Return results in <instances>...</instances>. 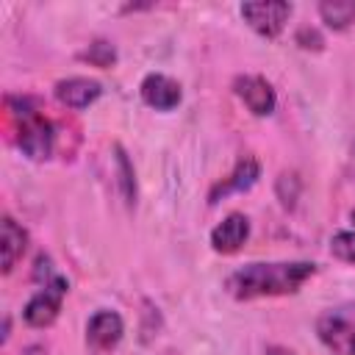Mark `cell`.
<instances>
[{"label":"cell","mask_w":355,"mask_h":355,"mask_svg":"<svg viewBox=\"0 0 355 355\" xmlns=\"http://www.w3.org/2000/svg\"><path fill=\"white\" fill-rule=\"evenodd\" d=\"M103 94V86L89 78H67L55 83V100L69 108H86Z\"/></svg>","instance_id":"8fae6325"},{"label":"cell","mask_w":355,"mask_h":355,"mask_svg":"<svg viewBox=\"0 0 355 355\" xmlns=\"http://www.w3.org/2000/svg\"><path fill=\"white\" fill-rule=\"evenodd\" d=\"M266 355H294L291 349H286V347H269L266 349Z\"/></svg>","instance_id":"ac0fdd59"},{"label":"cell","mask_w":355,"mask_h":355,"mask_svg":"<svg viewBox=\"0 0 355 355\" xmlns=\"http://www.w3.org/2000/svg\"><path fill=\"white\" fill-rule=\"evenodd\" d=\"M67 288H69V283L61 275H55L50 283H42V288L22 308L25 322L31 327H47V324H53L55 316H58V311H61V302L67 297Z\"/></svg>","instance_id":"3957f363"},{"label":"cell","mask_w":355,"mask_h":355,"mask_svg":"<svg viewBox=\"0 0 355 355\" xmlns=\"http://www.w3.org/2000/svg\"><path fill=\"white\" fill-rule=\"evenodd\" d=\"M241 17L247 19V25L255 33H261L266 39H275L286 28V22L291 17V3H283V0H275V3H244L241 6Z\"/></svg>","instance_id":"5b68a950"},{"label":"cell","mask_w":355,"mask_h":355,"mask_svg":"<svg viewBox=\"0 0 355 355\" xmlns=\"http://www.w3.org/2000/svg\"><path fill=\"white\" fill-rule=\"evenodd\" d=\"M352 222H355V211H352Z\"/></svg>","instance_id":"d6986e66"},{"label":"cell","mask_w":355,"mask_h":355,"mask_svg":"<svg viewBox=\"0 0 355 355\" xmlns=\"http://www.w3.org/2000/svg\"><path fill=\"white\" fill-rule=\"evenodd\" d=\"M139 92H141V100L150 108H155V111H172L180 103V97H183L180 83L172 80V78H166V75H161V72H150L141 80Z\"/></svg>","instance_id":"ba28073f"},{"label":"cell","mask_w":355,"mask_h":355,"mask_svg":"<svg viewBox=\"0 0 355 355\" xmlns=\"http://www.w3.org/2000/svg\"><path fill=\"white\" fill-rule=\"evenodd\" d=\"M316 263L311 261H277V263H247L227 277V291L236 300H258V297H280L302 288L308 277H313Z\"/></svg>","instance_id":"6da1fadb"},{"label":"cell","mask_w":355,"mask_h":355,"mask_svg":"<svg viewBox=\"0 0 355 355\" xmlns=\"http://www.w3.org/2000/svg\"><path fill=\"white\" fill-rule=\"evenodd\" d=\"M247 236H250V219L244 214L233 211V214H227L211 230V247L216 252H222V255H230V252L241 250V244L247 241Z\"/></svg>","instance_id":"9c48e42d"},{"label":"cell","mask_w":355,"mask_h":355,"mask_svg":"<svg viewBox=\"0 0 355 355\" xmlns=\"http://www.w3.org/2000/svg\"><path fill=\"white\" fill-rule=\"evenodd\" d=\"M319 341L336 355H355V316L344 308L327 311L316 322Z\"/></svg>","instance_id":"277c9868"},{"label":"cell","mask_w":355,"mask_h":355,"mask_svg":"<svg viewBox=\"0 0 355 355\" xmlns=\"http://www.w3.org/2000/svg\"><path fill=\"white\" fill-rule=\"evenodd\" d=\"M6 108L11 114L17 130V147L31 161H44L53 155V122L42 114L33 97H6Z\"/></svg>","instance_id":"7a4b0ae2"},{"label":"cell","mask_w":355,"mask_h":355,"mask_svg":"<svg viewBox=\"0 0 355 355\" xmlns=\"http://www.w3.org/2000/svg\"><path fill=\"white\" fill-rule=\"evenodd\" d=\"M258 175H261L258 161H255V158H250V155H244V158L233 166V172L211 189L208 202H219V197H227V194H233V191H244V189H250V186L258 180Z\"/></svg>","instance_id":"30bf717a"},{"label":"cell","mask_w":355,"mask_h":355,"mask_svg":"<svg viewBox=\"0 0 355 355\" xmlns=\"http://www.w3.org/2000/svg\"><path fill=\"white\" fill-rule=\"evenodd\" d=\"M25 247H28V233L22 230V225H17L14 216L6 214L3 216V244H0V250H3V272L6 275L17 266V261L25 252Z\"/></svg>","instance_id":"7c38bea8"},{"label":"cell","mask_w":355,"mask_h":355,"mask_svg":"<svg viewBox=\"0 0 355 355\" xmlns=\"http://www.w3.org/2000/svg\"><path fill=\"white\" fill-rule=\"evenodd\" d=\"M330 252L338 258V261H347V263H355V233L352 230H341L330 239Z\"/></svg>","instance_id":"9a60e30c"},{"label":"cell","mask_w":355,"mask_h":355,"mask_svg":"<svg viewBox=\"0 0 355 355\" xmlns=\"http://www.w3.org/2000/svg\"><path fill=\"white\" fill-rule=\"evenodd\" d=\"M319 17L327 28L344 31L355 22V0H324L319 3Z\"/></svg>","instance_id":"4fadbf2b"},{"label":"cell","mask_w":355,"mask_h":355,"mask_svg":"<svg viewBox=\"0 0 355 355\" xmlns=\"http://www.w3.org/2000/svg\"><path fill=\"white\" fill-rule=\"evenodd\" d=\"M116 172H119V191H122V200L128 205L136 202V178H133V166L125 155L122 147H116Z\"/></svg>","instance_id":"5bb4252c"},{"label":"cell","mask_w":355,"mask_h":355,"mask_svg":"<svg viewBox=\"0 0 355 355\" xmlns=\"http://www.w3.org/2000/svg\"><path fill=\"white\" fill-rule=\"evenodd\" d=\"M80 58L92 61L94 67H111V64H114V58H116V53H114V47H111L108 42L97 39V42H92V44L80 53Z\"/></svg>","instance_id":"2e32d148"},{"label":"cell","mask_w":355,"mask_h":355,"mask_svg":"<svg viewBox=\"0 0 355 355\" xmlns=\"http://www.w3.org/2000/svg\"><path fill=\"white\" fill-rule=\"evenodd\" d=\"M297 39H300V42H316V47H319V44H322V39H319V36H316V31H308V28H302V31H300V36H297Z\"/></svg>","instance_id":"e0dca14e"},{"label":"cell","mask_w":355,"mask_h":355,"mask_svg":"<svg viewBox=\"0 0 355 355\" xmlns=\"http://www.w3.org/2000/svg\"><path fill=\"white\" fill-rule=\"evenodd\" d=\"M125 333V322L116 311H97L89 322H86V344L94 352H111Z\"/></svg>","instance_id":"8992f818"},{"label":"cell","mask_w":355,"mask_h":355,"mask_svg":"<svg viewBox=\"0 0 355 355\" xmlns=\"http://www.w3.org/2000/svg\"><path fill=\"white\" fill-rule=\"evenodd\" d=\"M233 89L236 94L241 97V103L255 114V116H269L277 105V97H275V89L266 78L261 75H239L233 80Z\"/></svg>","instance_id":"52a82bcc"}]
</instances>
